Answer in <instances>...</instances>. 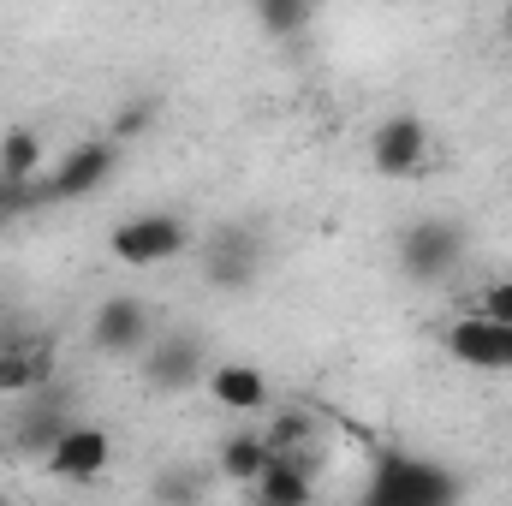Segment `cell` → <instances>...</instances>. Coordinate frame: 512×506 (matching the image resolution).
Listing matches in <instances>:
<instances>
[{"mask_svg":"<svg viewBox=\"0 0 512 506\" xmlns=\"http://www.w3.org/2000/svg\"><path fill=\"white\" fill-rule=\"evenodd\" d=\"M465 501V477L429 453H405V447H387L382 459L370 465L364 477V495L358 506H459Z\"/></svg>","mask_w":512,"mask_h":506,"instance_id":"cell-1","label":"cell"},{"mask_svg":"<svg viewBox=\"0 0 512 506\" xmlns=\"http://www.w3.org/2000/svg\"><path fill=\"white\" fill-rule=\"evenodd\" d=\"M108 251H114V262H126V268H155V262H173V256L191 251V227L179 215L149 209V215H131V221H120L108 233Z\"/></svg>","mask_w":512,"mask_h":506,"instance_id":"cell-2","label":"cell"},{"mask_svg":"<svg viewBox=\"0 0 512 506\" xmlns=\"http://www.w3.org/2000/svg\"><path fill=\"white\" fill-rule=\"evenodd\" d=\"M108 459H114L108 429H96V423H66V435L42 453V471L60 477V483H96V477L108 471Z\"/></svg>","mask_w":512,"mask_h":506,"instance_id":"cell-3","label":"cell"},{"mask_svg":"<svg viewBox=\"0 0 512 506\" xmlns=\"http://www.w3.org/2000/svg\"><path fill=\"white\" fill-rule=\"evenodd\" d=\"M447 352L465 364V370H489V376H512V328L501 322H489V316H459V322H447Z\"/></svg>","mask_w":512,"mask_h":506,"instance_id":"cell-4","label":"cell"},{"mask_svg":"<svg viewBox=\"0 0 512 506\" xmlns=\"http://www.w3.org/2000/svg\"><path fill=\"white\" fill-rule=\"evenodd\" d=\"M90 334H96V346H102V352L131 358V352H149V346H155V316H149V304H143V298L120 292V298H108V304L96 310Z\"/></svg>","mask_w":512,"mask_h":506,"instance_id":"cell-5","label":"cell"},{"mask_svg":"<svg viewBox=\"0 0 512 506\" xmlns=\"http://www.w3.org/2000/svg\"><path fill=\"white\" fill-rule=\"evenodd\" d=\"M370 161H376L382 179H411V173L429 161V126H423L417 114H393V120H382L376 137H370Z\"/></svg>","mask_w":512,"mask_h":506,"instance_id":"cell-6","label":"cell"},{"mask_svg":"<svg viewBox=\"0 0 512 506\" xmlns=\"http://www.w3.org/2000/svg\"><path fill=\"white\" fill-rule=\"evenodd\" d=\"M54 381V340L48 334H0V393L24 399Z\"/></svg>","mask_w":512,"mask_h":506,"instance_id":"cell-7","label":"cell"},{"mask_svg":"<svg viewBox=\"0 0 512 506\" xmlns=\"http://www.w3.org/2000/svg\"><path fill=\"white\" fill-rule=\"evenodd\" d=\"M114 167H120V143H78V149L36 185V197H90Z\"/></svg>","mask_w":512,"mask_h":506,"instance_id":"cell-8","label":"cell"},{"mask_svg":"<svg viewBox=\"0 0 512 506\" xmlns=\"http://www.w3.org/2000/svg\"><path fill=\"white\" fill-rule=\"evenodd\" d=\"M459 227H447V221H417L405 239H399V262L417 274V280H435V274H447L453 262H459Z\"/></svg>","mask_w":512,"mask_h":506,"instance_id":"cell-9","label":"cell"},{"mask_svg":"<svg viewBox=\"0 0 512 506\" xmlns=\"http://www.w3.org/2000/svg\"><path fill=\"white\" fill-rule=\"evenodd\" d=\"M209 399L221 405V411H233V417H256V411H268V376L256 370V364H209Z\"/></svg>","mask_w":512,"mask_h":506,"instance_id":"cell-10","label":"cell"},{"mask_svg":"<svg viewBox=\"0 0 512 506\" xmlns=\"http://www.w3.org/2000/svg\"><path fill=\"white\" fill-rule=\"evenodd\" d=\"M149 376L155 387H191V381H203V352H197V340H185V334H155V346H149Z\"/></svg>","mask_w":512,"mask_h":506,"instance_id":"cell-11","label":"cell"},{"mask_svg":"<svg viewBox=\"0 0 512 506\" xmlns=\"http://www.w3.org/2000/svg\"><path fill=\"white\" fill-rule=\"evenodd\" d=\"M251 489H256V506H310V471H304L298 453H286L256 477Z\"/></svg>","mask_w":512,"mask_h":506,"instance_id":"cell-12","label":"cell"},{"mask_svg":"<svg viewBox=\"0 0 512 506\" xmlns=\"http://www.w3.org/2000/svg\"><path fill=\"white\" fill-rule=\"evenodd\" d=\"M268 465H274V453H268L262 429H239V435L221 441V477H233V483H256Z\"/></svg>","mask_w":512,"mask_h":506,"instance_id":"cell-13","label":"cell"},{"mask_svg":"<svg viewBox=\"0 0 512 506\" xmlns=\"http://www.w3.org/2000/svg\"><path fill=\"white\" fill-rule=\"evenodd\" d=\"M36 167H42V137L24 126H12L0 137V179L12 185V191H24L30 179H36Z\"/></svg>","mask_w":512,"mask_h":506,"instance_id":"cell-14","label":"cell"},{"mask_svg":"<svg viewBox=\"0 0 512 506\" xmlns=\"http://www.w3.org/2000/svg\"><path fill=\"white\" fill-rule=\"evenodd\" d=\"M209 274H215L227 292H239L256 274V245L251 239H215V245H209Z\"/></svg>","mask_w":512,"mask_h":506,"instance_id":"cell-15","label":"cell"},{"mask_svg":"<svg viewBox=\"0 0 512 506\" xmlns=\"http://www.w3.org/2000/svg\"><path fill=\"white\" fill-rule=\"evenodd\" d=\"M477 316H489V322H501V328H512V280H495V286L483 292Z\"/></svg>","mask_w":512,"mask_h":506,"instance_id":"cell-16","label":"cell"},{"mask_svg":"<svg viewBox=\"0 0 512 506\" xmlns=\"http://www.w3.org/2000/svg\"><path fill=\"white\" fill-rule=\"evenodd\" d=\"M12 197H18V191H12V185L0 179V221H6V209H12Z\"/></svg>","mask_w":512,"mask_h":506,"instance_id":"cell-17","label":"cell"},{"mask_svg":"<svg viewBox=\"0 0 512 506\" xmlns=\"http://www.w3.org/2000/svg\"><path fill=\"white\" fill-rule=\"evenodd\" d=\"M507 36H512V12H507Z\"/></svg>","mask_w":512,"mask_h":506,"instance_id":"cell-18","label":"cell"},{"mask_svg":"<svg viewBox=\"0 0 512 506\" xmlns=\"http://www.w3.org/2000/svg\"><path fill=\"white\" fill-rule=\"evenodd\" d=\"M0 316H6V304H0Z\"/></svg>","mask_w":512,"mask_h":506,"instance_id":"cell-19","label":"cell"}]
</instances>
